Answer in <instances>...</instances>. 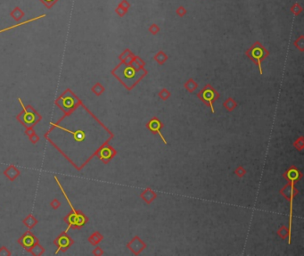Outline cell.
Returning a JSON list of instances; mask_svg holds the SVG:
<instances>
[{
  "label": "cell",
  "instance_id": "cell-1",
  "mask_svg": "<svg viewBox=\"0 0 304 256\" xmlns=\"http://www.w3.org/2000/svg\"><path fill=\"white\" fill-rule=\"evenodd\" d=\"M112 73L124 84L125 87L130 89L146 74V71L142 68L137 69L131 64L122 62L112 70Z\"/></svg>",
  "mask_w": 304,
  "mask_h": 256
},
{
  "label": "cell",
  "instance_id": "cell-2",
  "mask_svg": "<svg viewBox=\"0 0 304 256\" xmlns=\"http://www.w3.org/2000/svg\"><path fill=\"white\" fill-rule=\"evenodd\" d=\"M246 54L250 57L251 60H252L254 62H256L260 70V73L262 74V69H261V62L266 58V56L268 54V52L266 50L263 46H261L259 42H256L252 47L250 48L246 52Z\"/></svg>",
  "mask_w": 304,
  "mask_h": 256
},
{
  "label": "cell",
  "instance_id": "cell-3",
  "mask_svg": "<svg viewBox=\"0 0 304 256\" xmlns=\"http://www.w3.org/2000/svg\"><path fill=\"white\" fill-rule=\"evenodd\" d=\"M198 96L204 104H206L207 105H209L211 107V112L214 113L215 111L213 107V104L219 97L218 92L211 85H206L202 89V91L198 94Z\"/></svg>",
  "mask_w": 304,
  "mask_h": 256
},
{
  "label": "cell",
  "instance_id": "cell-4",
  "mask_svg": "<svg viewBox=\"0 0 304 256\" xmlns=\"http://www.w3.org/2000/svg\"><path fill=\"white\" fill-rule=\"evenodd\" d=\"M78 103V99L73 94L70 92V90H67L65 93L63 94L62 97L57 101V104H59L63 110H70L73 108L74 105Z\"/></svg>",
  "mask_w": 304,
  "mask_h": 256
},
{
  "label": "cell",
  "instance_id": "cell-5",
  "mask_svg": "<svg viewBox=\"0 0 304 256\" xmlns=\"http://www.w3.org/2000/svg\"><path fill=\"white\" fill-rule=\"evenodd\" d=\"M163 127V124L162 123V122L158 119V118H153L151 119L148 122V123L146 124V128L148 129L150 131H152L153 133H158V135L160 136V138L163 139L164 144H167V141L163 138L162 132H161V129Z\"/></svg>",
  "mask_w": 304,
  "mask_h": 256
},
{
  "label": "cell",
  "instance_id": "cell-6",
  "mask_svg": "<svg viewBox=\"0 0 304 256\" xmlns=\"http://www.w3.org/2000/svg\"><path fill=\"white\" fill-rule=\"evenodd\" d=\"M128 246L130 248V250L132 251L134 254H138L139 253H141L145 247H146V245L144 244V242L141 240L140 238L138 237H136L134 239H133L129 245Z\"/></svg>",
  "mask_w": 304,
  "mask_h": 256
},
{
  "label": "cell",
  "instance_id": "cell-7",
  "mask_svg": "<svg viewBox=\"0 0 304 256\" xmlns=\"http://www.w3.org/2000/svg\"><path fill=\"white\" fill-rule=\"evenodd\" d=\"M284 177L287 179L288 181L296 182V181H299L301 179V178L302 177V173L300 172V171L298 169H296L295 167L293 166V167H291L288 171L284 174Z\"/></svg>",
  "mask_w": 304,
  "mask_h": 256
},
{
  "label": "cell",
  "instance_id": "cell-8",
  "mask_svg": "<svg viewBox=\"0 0 304 256\" xmlns=\"http://www.w3.org/2000/svg\"><path fill=\"white\" fill-rule=\"evenodd\" d=\"M115 155L114 150L110 147H106L103 148L100 152V158L103 159V161H108L109 159L112 158V156Z\"/></svg>",
  "mask_w": 304,
  "mask_h": 256
},
{
  "label": "cell",
  "instance_id": "cell-9",
  "mask_svg": "<svg viewBox=\"0 0 304 256\" xmlns=\"http://www.w3.org/2000/svg\"><path fill=\"white\" fill-rule=\"evenodd\" d=\"M140 196L144 199L145 202L150 203L156 197V194L153 190H151L150 188H147L140 194Z\"/></svg>",
  "mask_w": 304,
  "mask_h": 256
},
{
  "label": "cell",
  "instance_id": "cell-10",
  "mask_svg": "<svg viewBox=\"0 0 304 256\" xmlns=\"http://www.w3.org/2000/svg\"><path fill=\"white\" fill-rule=\"evenodd\" d=\"M11 16L15 20L16 22H19L23 17L24 16V12L21 10V8L15 7L12 12H11Z\"/></svg>",
  "mask_w": 304,
  "mask_h": 256
},
{
  "label": "cell",
  "instance_id": "cell-11",
  "mask_svg": "<svg viewBox=\"0 0 304 256\" xmlns=\"http://www.w3.org/2000/svg\"><path fill=\"white\" fill-rule=\"evenodd\" d=\"M223 105H224V107L227 109L228 111H233V110L236 107L237 105H236V103H235V101H234V99H232V98H228V99L223 104Z\"/></svg>",
  "mask_w": 304,
  "mask_h": 256
},
{
  "label": "cell",
  "instance_id": "cell-12",
  "mask_svg": "<svg viewBox=\"0 0 304 256\" xmlns=\"http://www.w3.org/2000/svg\"><path fill=\"white\" fill-rule=\"evenodd\" d=\"M197 84L195 83V81L192 79H188L187 80V82L185 84V87H186V88H187V90L189 91V92H193L194 90H195V88L197 87Z\"/></svg>",
  "mask_w": 304,
  "mask_h": 256
},
{
  "label": "cell",
  "instance_id": "cell-13",
  "mask_svg": "<svg viewBox=\"0 0 304 256\" xmlns=\"http://www.w3.org/2000/svg\"><path fill=\"white\" fill-rule=\"evenodd\" d=\"M23 244L25 247H31L34 245V238L31 236H26L24 237Z\"/></svg>",
  "mask_w": 304,
  "mask_h": 256
},
{
  "label": "cell",
  "instance_id": "cell-14",
  "mask_svg": "<svg viewBox=\"0 0 304 256\" xmlns=\"http://www.w3.org/2000/svg\"><path fill=\"white\" fill-rule=\"evenodd\" d=\"M154 59H155L156 61L159 62V63L163 64V63L167 60V55L164 54L163 51H160V52L154 56Z\"/></svg>",
  "mask_w": 304,
  "mask_h": 256
},
{
  "label": "cell",
  "instance_id": "cell-15",
  "mask_svg": "<svg viewBox=\"0 0 304 256\" xmlns=\"http://www.w3.org/2000/svg\"><path fill=\"white\" fill-rule=\"evenodd\" d=\"M103 90H104V88H103V87L100 83L95 84V85L94 86L93 88H92V91H93L94 93L96 94V95H101L103 92Z\"/></svg>",
  "mask_w": 304,
  "mask_h": 256
},
{
  "label": "cell",
  "instance_id": "cell-16",
  "mask_svg": "<svg viewBox=\"0 0 304 256\" xmlns=\"http://www.w3.org/2000/svg\"><path fill=\"white\" fill-rule=\"evenodd\" d=\"M303 146H304V144H303V138H300L298 140H296L295 141V143H294V147H295V148H297L298 150H302V148H303Z\"/></svg>",
  "mask_w": 304,
  "mask_h": 256
},
{
  "label": "cell",
  "instance_id": "cell-17",
  "mask_svg": "<svg viewBox=\"0 0 304 256\" xmlns=\"http://www.w3.org/2000/svg\"><path fill=\"white\" fill-rule=\"evenodd\" d=\"M171 96L170 92L167 89H163L160 93H159V96L163 99V100H166L169 96Z\"/></svg>",
  "mask_w": 304,
  "mask_h": 256
},
{
  "label": "cell",
  "instance_id": "cell-18",
  "mask_svg": "<svg viewBox=\"0 0 304 256\" xmlns=\"http://www.w3.org/2000/svg\"><path fill=\"white\" fill-rule=\"evenodd\" d=\"M40 1H41V3H43L47 8H51L53 6H54V4H55V2L58 1V0H40Z\"/></svg>",
  "mask_w": 304,
  "mask_h": 256
},
{
  "label": "cell",
  "instance_id": "cell-19",
  "mask_svg": "<svg viewBox=\"0 0 304 256\" xmlns=\"http://www.w3.org/2000/svg\"><path fill=\"white\" fill-rule=\"evenodd\" d=\"M245 172H246V171H245V170H244V169L243 168L242 166H240V167H238V168H237V169L235 170V174H236V175H237L238 177H240V178H242L243 176V175L245 174Z\"/></svg>",
  "mask_w": 304,
  "mask_h": 256
},
{
  "label": "cell",
  "instance_id": "cell-20",
  "mask_svg": "<svg viewBox=\"0 0 304 256\" xmlns=\"http://www.w3.org/2000/svg\"><path fill=\"white\" fill-rule=\"evenodd\" d=\"M285 227H283V228H281L280 230L278 231V235L280 236L281 238H285L286 236L288 237V229L286 228V229H285V231H284V229H285Z\"/></svg>",
  "mask_w": 304,
  "mask_h": 256
},
{
  "label": "cell",
  "instance_id": "cell-21",
  "mask_svg": "<svg viewBox=\"0 0 304 256\" xmlns=\"http://www.w3.org/2000/svg\"><path fill=\"white\" fill-rule=\"evenodd\" d=\"M115 12H116V13H117L118 15H119L120 16H123L125 14L127 13V10L119 6H118V7L115 9Z\"/></svg>",
  "mask_w": 304,
  "mask_h": 256
},
{
  "label": "cell",
  "instance_id": "cell-22",
  "mask_svg": "<svg viewBox=\"0 0 304 256\" xmlns=\"http://www.w3.org/2000/svg\"><path fill=\"white\" fill-rule=\"evenodd\" d=\"M59 243H60V245H62V246H63V247H66L67 245H68V244H69V240H68V238H64V237H62V238H60V240H59Z\"/></svg>",
  "mask_w": 304,
  "mask_h": 256
},
{
  "label": "cell",
  "instance_id": "cell-23",
  "mask_svg": "<svg viewBox=\"0 0 304 256\" xmlns=\"http://www.w3.org/2000/svg\"><path fill=\"white\" fill-rule=\"evenodd\" d=\"M119 6H121L122 8H124V9H126V10H128V8L129 7V2H128L127 0H123Z\"/></svg>",
  "mask_w": 304,
  "mask_h": 256
},
{
  "label": "cell",
  "instance_id": "cell-24",
  "mask_svg": "<svg viewBox=\"0 0 304 256\" xmlns=\"http://www.w3.org/2000/svg\"><path fill=\"white\" fill-rule=\"evenodd\" d=\"M178 14H179V15H181V16L184 15L186 14V10L182 7V6H180L179 9L178 10Z\"/></svg>",
  "mask_w": 304,
  "mask_h": 256
}]
</instances>
